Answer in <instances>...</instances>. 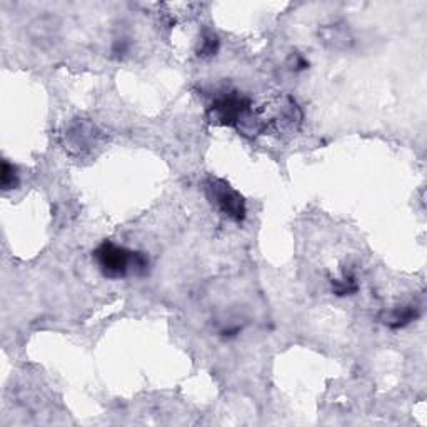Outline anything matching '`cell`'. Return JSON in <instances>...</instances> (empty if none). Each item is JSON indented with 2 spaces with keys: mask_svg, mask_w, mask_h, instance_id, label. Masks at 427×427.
<instances>
[{
  "mask_svg": "<svg viewBox=\"0 0 427 427\" xmlns=\"http://www.w3.org/2000/svg\"><path fill=\"white\" fill-rule=\"evenodd\" d=\"M94 259L104 276L111 279H119L127 274H144L149 267V259L145 254L130 251L107 240L95 249Z\"/></svg>",
  "mask_w": 427,
  "mask_h": 427,
  "instance_id": "cell-1",
  "label": "cell"
},
{
  "mask_svg": "<svg viewBox=\"0 0 427 427\" xmlns=\"http://www.w3.org/2000/svg\"><path fill=\"white\" fill-rule=\"evenodd\" d=\"M209 117L214 124L219 125H249L252 117V102L251 99L239 92L224 94L222 97H217L209 107Z\"/></svg>",
  "mask_w": 427,
  "mask_h": 427,
  "instance_id": "cell-2",
  "label": "cell"
},
{
  "mask_svg": "<svg viewBox=\"0 0 427 427\" xmlns=\"http://www.w3.org/2000/svg\"><path fill=\"white\" fill-rule=\"evenodd\" d=\"M207 195L211 199V202L216 206L222 216H225L227 219L240 222L245 219V201L237 190L230 187L225 180L222 179H211L207 182Z\"/></svg>",
  "mask_w": 427,
  "mask_h": 427,
  "instance_id": "cell-3",
  "label": "cell"
},
{
  "mask_svg": "<svg viewBox=\"0 0 427 427\" xmlns=\"http://www.w3.org/2000/svg\"><path fill=\"white\" fill-rule=\"evenodd\" d=\"M417 316H419V307L417 306H412V304L399 306L384 316V324L390 327V329H401V327H406L412 321H416Z\"/></svg>",
  "mask_w": 427,
  "mask_h": 427,
  "instance_id": "cell-4",
  "label": "cell"
},
{
  "mask_svg": "<svg viewBox=\"0 0 427 427\" xmlns=\"http://www.w3.org/2000/svg\"><path fill=\"white\" fill-rule=\"evenodd\" d=\"M359 289L357 279L352 272H344L340 279L333 280V290L335 295H351Z\"/></svg>",
  "mask_w": 427,
  "mask_h": 427,
  "instance_id": "cell-5",
  "label": "cell"
},
{
  "mask_svg": "<svg viewBox=\"0 0 427 427\" xmlns=\"http://www.w3.org/2000/svg\"><path fill=\"white\" fill-rule=\"evenodd\" d=\"M0 180H2V187L8 190L13 189L17 184H19V175H17L16 167L12 163H8L7 161H4L2 163V175H0Z\"/></svg>",
  "mask_w": 427,
  "mask_h": 427,
  "instance_id": "cell-6",
  "label": "cell"
},
{
  "mask_svg": "<svg viewBox=\"0 0 427 427\" xmlns=\"http://www.w3.org/2000/svg\"><path fill=\"white\" fill-rule=\"evenodd\" d=\"M217 47H219V39H217V35L212 34V32H207V34L202 37L201 49H199V56H202V57L214 56V54L217 52Z\"/></svg>",
  "mask_w": 427,
  "mask_h": 427,
  "instance_id": "cell-7",
  "label": "cell"
}]
</instances>
